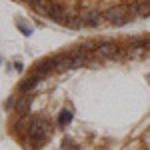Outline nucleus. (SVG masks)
Returning a JSON list of instances; mask_svg holds the SVG:
<instances>
[{"label": "nucleus", "mask_w": 150, "mask_h": 150, "mask_svg": "<svg viewBox=\"0 0 150 150\" xmlns=\"http://www.w3.org/2000/svg\"><path fill=\"white\" fill-rule=\"evenodd\" d=\"M6 110L24 150H150V34L88 38L38 60Z\"/></svg>", "instance_id": "1"}, {"label": "nucleus", "mask_w": 150, "mask_h": 150, "mask_svg": "<svg viewBox=\"0 0 150 150\" xmlns=\"http://www.w3.org/2000/svg\"><path fill=\"white\" fill-rule=\"evenodd\" d=\"M70 30L126 26L150 18V0H14Z\"/></svg>", "instance_id": "2"}]
</instances>
